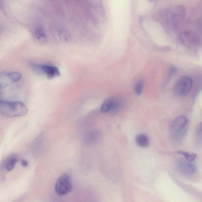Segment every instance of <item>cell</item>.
I'll return each mask as SVG.
<instances>
[{
	"instance_id": "ba28073f",
	"label": "cell",
	"mask_w": 202,
	"mask_h": 202,
	"mask_svg": "<svg viewBox=\"0 0 202 202\" xmlns=\"http://www.w3.org/2000/svg\"><path fill=\"white\" fill-rule=\"evenodd\" d=\"M177 167L181 173L187 177L194 175L197 171V166L188 161L180 160L177 162Z\"/></svg>"
},
{
	"instance_id": "9c48e42d",
	"label": "cell",
	"mask_w": 202,
	"mask_h": 202,
	"mask_svg": "<svg viewBox=\"0 0 202 202\" xmlns=\"http://www.w3.org/2000/svg\"><path fill=\"white\" fill-rule=\"evenodd\" d=\"M186 16V10L183 6L176 8L173 12L171 16V24L173 27L177 28L183 22Z\"/></svg>"
},
{
	"instance_id": "52a82bcc",
	"label": "cell",
	"mask_w": 202,
	"mask_h": 202,
	"mask_svg": "<svg viewBox=\"0 0 202 202\" xmlns=\"http://www.w3.org/2000/svg\"><path fill=\"white\" fill-rule=\"evenodd\" d=\"M121 105V102L119 99L114 98H108L102 104L100 108V112L102 113L109 111L113 113L117 112L120 109Z\"/></svg>"
},
{
	"instance_id": "5bb4252c",
	"label": "cell",
	"mask_w": 202,
	"mask_h": 202,
	"mask_svg": "<svg viewBox=\"0 0 202 202\" xmlns=\"http://www.w3.org/2000/svg\"><path fill=\"white\" fill-rule=\"evenodd\" d=\"M195 141L197 145L200 146L202 145V121L197 125L196 128Z\"/></svg>"
},
{
	"instance_id": "2e32d148",
	"label": "cell",
	"mask_w": 202,
	"mask_h": 202,
	"mask_svg": "<svg viewBox=\"0 0 202 202\" xmlns=\"http://www.w3.org/2000/svg\"><path fill=\"white\" fill-rule=\"evenodd\" d=\"M143 83L141 80H139L135 87V91L136 94L140 95L141 94L143 90Z\"/></svg>"
},
{
	"instance_id": "ffe728a7",
	"label": "cell",
	"mask_w": 202,
	"mask_h": 202,
	"mask_svg": "<svg viewBox=\"0 0 202 202\" xmlns=\"http://www.w3.org/2000/svg\"><path fill=\"white\" fill-rule=\"evenodd\" d=\"M177 69L175 68H174V67H173V68H171L170 69V73H174V72H177Z\"/></svg>"
},
{
	"instance_id": "4fadbf2b",
	"label": "cell",
	"mask_w": 202,
	"mask_h": 202,
	"mask_svg": "<svg viewBox=\"0 0 202 202\" xmlns=\"http://www.w3.org/2000/svg\"><path fill=\"white\" fill-rule=\"evenodd\" d=\"M35 34L36 39L40 44H44L47 41V37L43 29L38 28L35 30Z\"/></svg>"
},
{
	"instance_id": "277c9868",
	"label": "cell",
	"mask_w": 202,
	"mask_h": 202,
	"mask_svg": "<svg viewBox=\"0 0 202 202\" xmlns=\"http://www.w3.org/2000/svg\"><path fill=\"white\" fill-rule=\"evenodd\" d=\"M193 82L190 77L186 76L179 77L176 82L174 92L177 96L183 97L187 95L192 89Z\"/></svg>"
},
{
	"instance_id": "7a4b0ae2",
	"label": "cell",
	"mask_w": 202,
	"mask_h": 202,
	"mask_svg": "<svg viewBox=\"0 0 202 202\" xmlns=\"http://www.w3.org/2000/svg\"><path fill=\"white\" fill-rule=\"evenodd\" d=\"M28 109L26 105L20 101L8 102L1 100L0 113L6 117L15 118L26 115Z\"/></svg>"
},
{
	"instance_id": "d6986e66",
	"label": "cell",
	"mask_w": 202,
	"mask_h": 202,
	"mask_svg": "<svg viewBox=\"0 0 202 202\" xmlns=\"http://www.w3.org/2000/svg\"><path fill=\"white\" fill-rule=\"evenodd\" d=\"M21 165L24 167H27L28 166V162L26 160H23L21 162Z\"/></svg>"
},
{
	"instance_id": "6da1fadb",
	"label": "cell",
	"mask_w": 202,
	"mask_h": 202,
	"mask_svg": "<svg viewBox=\"0 0 202 202\" xmlns=\"http://www.w3.org/2000/svg\"><path fill=\"white\" fill-rule=\"evenodd\" d=\"M189 122L184 116H180L176 118L171 126V140L176 146H179L183 143L186 136Z\"/></svg>"
},
{
	"instance_id": "30bf717a",
	"label": "cell",
	"mask_w": 202,
	"mask_h": 202,
	"mask_svg": "<svg viewBox=\"0 0 202 202\" xmlns=\"http://www.w3.org/2000/svg\"><path fill=\"white\" fill-rule=\"evenodd\" d=\"M18 160V156L16 154H11L3 162V167L8 171H11L14 169Z\"/></svg>"
},
{
	"instance_id": "7c38bea8",
	"label": "cell",
	"mask_w": 202,
	"mask_h": 202,
	"mask_svg": "<svg viewBox=\"0 0 202 202\" xmlns=\"http://www.w3.org/2000/svg\"><path fill=\"white\" fill-rule=\"evenodd\" d=\"M136 142L139 146L142 148H146L149 146L150 142L148 138L144 134L138 135L136 137Z\"/></svg>"
},
{
	"instance_id": "8992f818",
	"label": "cell",
	"mask_w": 202,
	"mask_h": 202,
	"mask_svg": "<svg viewBox=\"0 0 202 202\" xmlns=\"http://www.w3.org/2000/svg\"><path fill=\"white\" fill-rule=\"evenodd\" d=\"M22 78V74L19 72H10L3 73L1 74L0 77L1 89L8 86L17 83Z\"/></svg>"
},
{
	"instance_id": "9a60e30c",
	"label": "cell",
	"mask_w": 202,
	"mask_h": 202,
	"mask_svg": "<svg viewBox=\"0 0 202 202\" xmlns=\"http://www.w3.org/2000/svg\"><path fill=\"white\" fill-rule=\"evenodd\" d=\"M178 153L183 156L187 161L191 162H193L197 157L195 154H190L184 151H178Z\"/></svg>"
},
{
	"instance_id": "5b68a950",
	"label": "cell",
	"mask_w": 202,
	"mask_h": 202,
	"mask_svg": "<svg viewBox=\"0 0 202 202\" xmlns=\"http://www.w3.org/2000/svg\"><path fill=\"white\" fill-rule=\"evenodd\" d=\"M33 69L39 74L44 75L47 78L51 79L61 76L60 70L57 67L46 65H34Z\"/></svg>"
},
{
	"instance_id": "8fae6325",
	"label": "cell",
	"mask_w": 202,
	"mask_h": 202,
	"mask_svg": "<svg viewBox=\"0 0 202 202\" xmlns=\"http://www.w3.org/2000/svg\"><path fill=\"white\" fill-rule=\"evenodd\" d=\"M100 133L97 131H90L86 135L85 140L87 143H94L98 141L100 138Z\"/></svg>"
},
{
	"instance_id": "ac0fdd59",
	"label": "cell",
	"mask_w": 202,
	"mask_h": 202,
	"mask_svg": "<svg viewBox=\"0 0 202 202\" xmlns=\"http://www.w3.org/2000/svg\"><path fill=\"white\" fill-rule=\"evenodd\" d=\"M41 136L42 135L39 136V137H38L36 140H35L37 143H35L34 145H35V147L34 148L35 149V152H36V151H39V148H40L41 142H42V136Z\"/></svg>"
},
{
	"instance_id": "e0dca14e",
	"label": "cell",
	"mask_w": 202,
	"mask_h": 202,
	"mask_svg": "<svg viewBox=\"0 0 202 202\" xmlns=\"http://www.w3.org/2000/svg\"><path fill=\"white\" fill-rule=\"evenodd\" d=\"M59 35L60 37L62 40L67 41L69 39V35L66 30H61L59 32Z\"/></svg>"
},
{
	"instance_id": "3957f363",
	"label": "cell",
	"mask_w": 202,
	"mask_h": 202,
	"mask_svg": "<svg viewBox=\"0 0 202 202\" xmlns=\"http://www.w3.org/2000/svg\"><path fill=\"white\" fill-rule=\"evenodd\" d=\"M73 189L72 182L71 176L68 173L62 174L56 180L55 185V190L59 196L67 195Z\"/></svg>"
}]
</instances>
